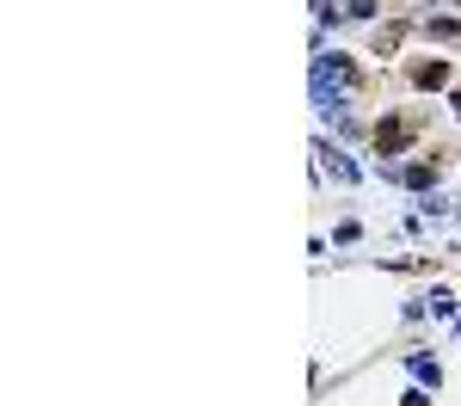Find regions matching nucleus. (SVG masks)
I'll return each mask as SVG.
<instances>
[{
  "label": "nucleus",
  "instance_id": "f257e3e1",
  "mask_svg": "<svg viewBox=\"0 0 461 406\" xmlns=\"http://www.w3.org/2000/svg\"><path fill=\"white\" fill-rule=\"evenodd\" d=\"M350 93H357V68L339 62V56H333V62L320 56V62H314V99H320V111H345Z\"/></svg>",
  "mask_w": 461,
  "mask_h": 406
},
{
  "label": "nucleus",
  "instance_id": "f03ea898",
  "mask_svg": "<svg viewBox=\"0 0 461 406\" xmlns=\"http://www.w3.org/2000/svg\"><path fill=\"white\" fill-rule=\"evenodd\" d=\"M406 124H400V118H388V124H375V148H381V154H400V148H406Z\"/></svg>",
  "mask_w": 461,
  "mask_h": 406
},
{
  "label": "nucleus",
  "instance_id": "7ed1b4c3",
  "mask_svg": "<svg viewBox=\"0 0 461 406\" xmlns=\"http://www.w3.org/2000/svg\"><path fill=\"white\" fill-rule=\"evenodd\" d=\"M425 37H437V43H461V25H456V19H425Z\"/></svg>",
  "mask_w": 461,
  "mask_h": 406
},
{
  "label": "nucleus",
  "instance_id": "20e7f679",
  "mask_svg": "<svg viewBox=\"0 0 461 406\" xmlns=\"http://www.w3.org/2000/svg\"><path fill=\"white\" fill-rule=\"evenodd\" d=\"M419 87H443V62H425L419 68Z\"/></svg>",
  "mask_w": 461,
  "mask_h": 406
},
{
  "label": "nucleus",
  "instance_id": "39448f33",
  "mask_svg": "<svg viewBox=\"0 0 461 406\" xmlns=\"http://www.w3.org/2000/svg\"><path fill=\"white\" fill-rule=\"evenodd\" d=\"M456 118H461V93H456Z\"/></svg>",
  "mask_w": 461,
  "mask_h": 406
}]
</instances>
